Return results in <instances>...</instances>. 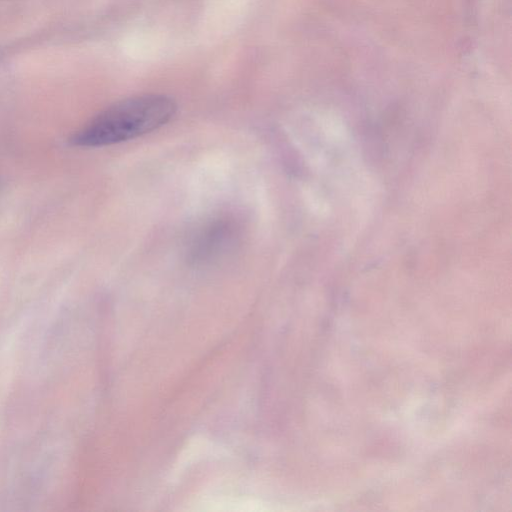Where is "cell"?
<instances>
[{"mask_svg": "<svg viewBox=\"0 0 512 512\" xmlns=\"http://www.w3.org/2000/svg\"><path fill=\"white\" fill-rule=\"evenodd\" d=\"M176 104L162 94H144L114 103L80 128L70 142L78 147H101L151 132L174 116Z\"/></svg>", "mask_w": 512, "mask_h": 512, "instance_id": "cell-1", "label": "cell"}]
</instances>
